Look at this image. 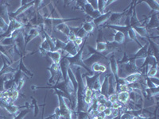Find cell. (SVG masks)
Here are the masks:
<instances>
[{"label": "cell", "mask_w": 159, "mask_h": 119, "mask_svg": "<svg viewBox=\"0 0 159 119\" xmlns=\"http://www.w3.org/2000/svg\"><path fill=\"white\" fill-rule=\"evenodd\" d=\"M100 76V73H96V75H93L92 76H85V86L86 87H89V88L92 89V85L93 83L96 82V79Z\"/></svg>", "instance_id": "obj_16"}, {"label": "cell", "mask_w": 159, "mask_h": 119, "mask_svg": "<svg viewBox=\"0 0 159 119\" xmlns=\"http://www.w3.org/2000/svg\"><path fill=\"white\" fill-rule=\"evenodd\" d=\"M107 91H108V76H106L104 79H103V83H101V87H100V90H99V94L103 95L107 99L108 98Z\"/></svg>", "instance_id": "obj_18"}, {"label": "cell", "mask_w": 159, "mask_h": 119, "mask_svg": "<svg viewBox=\"0 0 159 119\" xmlns=\"http://www.w3.org/2000/svg\"><path fill=\"white\" fill-rule=\"evenodd\" d=\"M87 2L92 6L93 9L97 10V1H92V0H90V1H87Z\"/></svg>", "instance_id": "obj_44"}, {"label": "cell", "mask_w": 159, "mask_h": 119, "mask_svg": "<svg viewBox=\"0 0 159 119\" xmlns=\"http://www.w3.org/2000/svg\"><path fill=\"white\" fill-rule=\"evenodd\" d=\"M81 27L82 29L89 34V33H91L93 31V29H94L95 28V25H93L92 22H85L84 23L81 25Z\"/></svg>", "instance_id": "obj_27"}, {"label": "cell", "mask_w": 159, "mask_h": 119, "mask_svg": "<svg viewBox=\"0 0 159 119\" xmlns=\"http://www.w3.org/2000/svg\"><path fill=\"white\" fill-rule=\"evenodd\" d=\"M110 64H111V69L112 75L115 76L116 79H118V71H119V66H118V63L116 61V60L115 59V56H112L110 58Z\"/></svg>", "instance_id": "obj_20"}, {"label": "cell", "mask_w": 159, "mask_h": 119, "mask_svg": "<svg viewBox=\"0 0 159 119\" xmlns=\"http://www.w3.org/2000/svg\"><path fill=\"white\" fill-rule=\"evenodd\" d=\"M106 49H107V44H106V42H101L96 43V46L95 50L97 52H99V53H102L103 52L106 51Z\"/></svg>", "instance_id": "obj_31"}, {"label": "cell", "mask_w": 159, "mask_h": 119, "mask_svg": "<svg viewBox=\"0 0 159 119\" xmlns=\"http://www.w3.org/2000/svg\"><path fill=\"white\" fill-rule=\"evenodd\" d=\"M142 76L141 73H133V74L128 75V76H125L124 78H123V80L125 81V83L127 84H131V83H134L139 79V77Z\"/></svg>", "instance_id": "obj_17"}, {"label": "cell", "mask_w": 159, "mask_h": 119, "mask_svg": "<svg viewBox=\"0 0 159 119\" xmlns=\"http://www.w3.org/2000/svg\"><path fill=\"white\" fill-rule=\"evenodd\" d=\"M38 36H39V29H37V28H32V29H30L28 34L25 35V49L28 44Z\"/></svg>", "instance_id": "obj_13"}, {"label": "cell", "mask_w": 159, "mask_h": 119, "mask_svg": "<svg viewBox=\"0 0 159 119\" xmlns=\"http://www.w3.org/2000/svg\"><path fill=\"white\" fill-rule=\"evenodd\" d=\"M106 70H107V68H106L104 65H99V73H103V72H106Z\"/></svg>", "instance_id": "obj_45"}, {"label": "cell", "mask_w": 159, "mask_h": 119, "mask_svg": "<svg viewBox=\"0 0 159 119\" xmlns=\"http://www.w3.org/2000/svg\"><path fill=\"white\" fill-rule=\"evenodd\" d=\"M103 42V33L101 29H99V33H98L97 39H96V43H97V42Z\"/></svg>", "instance_id": "obj_40"}, {"label": "cell", "mask_w": 159, "mask_h": 119, "mask_svg": "<svg viewBox=\"0 0 159 119\" xmlns=\"http://www.w3.org/2000/svg\"><path fill=\"white\" fill-rule=\"evenodd\" d=\"M77 119H91V117L86 111H80L77 112Z\"/></svg>", "instance_id": "obj_34"}, {"label": "cell", "mask_w": 159, "mask_h": 119, "mask_svg": "<svg viewBox=\"0 0 159 119\" xmlns=\"http://www.w3.org/2000/svg\"><path fill=\"white\" fill-rule=\"evenodd\" d=\"M30 112V109L29 108H26L25 110H22V111H20L19 114L16 116L14 119H23L25 116L27 115L28 113Z\"/></svg>", "instance_id": "obj_33"}, {"label": "cell", "mask_w": 159, "mask_h": 119, "mask_svg": "<svg viewBox=\"0 0 159 119\" xmlns=\"http://www.w3.org/2000/svg\"><path fill=\"white\" fill-rule=\"evenodd\" d=\"M76 37H80V38H85L86 37H88V33L82 29V27L80 26V28L79 29V30L76 32Z\"/></svg>", "instance_id": "obj_35"}, {"label": "cell", "mask_w": 159, "mask_h": 119, "mask_svg": "<svg viewBox=\"0 0 159 119\" xmlns=\"http://www.w3.org/2000/svg\"><path fill=\"white\" fill-rule=\"evenodd\" d=\"M52 39H53V42H54L55 44V50H63L66 42H63V41H61L59 39H57L55 37H52Z\"/></svg>", "instance_id": "obj_29"}, {"label": "cell", "mask_w": 159, "mask_h": 119, "mask_svg": "<svg viewBox=\"0 0 159 119\" xmlns=\"http://www.w3.org/2000/svg\"><path fill=\"white\" fill-rule=\"evenodd\" d=\"M103 58H106V56H105L104 55L102 54V53L96 52V53L92 54V56L89 58L84 60V64L86 65L87 67L89 68V66H92L93 64L99 63V60L103 59Z\"/></svg>", "instance_id": "obj_7"}, {"label": "cell", "mask_w": 159, "mask_h": 119, "mask_svg": "<svg viewBox=\"0 0 159 119\" xmlns=\"http://www.w3.org/2000/svg\"><path fill=\"white\" fill-rule=\"evenodd\" d=\"M129 101V92L127 91H120L117 93V102L126 104Z\"/></svg>", "instance_id": "obj_21"}, {"label": "cell", "mask_w": 159, "mask_h": 119, "mask_svg": "<svg viewBox=\"0 0 159 119\" xmlns=\"http://www.w3.org/2000/svg\"><path fill=\"white\" fill-rule=\"evenodd\" d=\"M93 90L92 89L89 88V87H85L84 89V96H88V97H92L93 95Z\"/></svg>", "instance_id": "obj_38"}, {"label": "cell", "mask_w": 159, "mask_h": 119, "mask_svg": "<svg viewBox=\"0 0 159 119\" xmlns=\"http://www.w3.org/2000/svg\"><path fill=\"white\" fill-rule=\"evenodd\" d=\"M89 38V37H85V41H84V44L83 45L81 48H80L79 52L76 53L75 56H65V57L66 58L68 61H69V65H70V68H72V67H74V66H80V67H83L84 68H85L88 72L90 73V76H93V72L89 68V67H87L86 65L84 64L83 60V52H84V45H86V41Z\"/></svg>", "instance_id": "obj_1"}, {"label": "cell", "mask_w": 159, "mask_h": 119, "mask_svg": "<svg viewBox=\"0 0 159 119\" xmlns=\"http://www.w3.org/2000/svg\"><path fill=\"white\" fill-rule=\"evenodd\" d=\"M61 119H64V118H61Z\"/></svg>", "instance_id": "obj_47"}, {"label": "cell", "mask_w": 159, "mask_h": 119, "mask_svg": "<svg viewBox=\"0 0 159 119\" xmlns=\"http://www.w3.org/2000/svg\"><path fill=\"white\" fill-rule=\"evenodd\" d=\"M99 65H100V64L99 63L93 64L91 66V67H92V72H96V73H99Z\"/></svg>", "instance_id": "obj_39"}, {"label": "cell", "mask_w": 159, "mask_h": 119, "mask_svg": "<svg viewBox=\"0 0 159 119\" xmlns=\"http://www.w3.org/2000/svg\"><path fill=\"white\" fill-rule=\"evenodd\" d=\"M55 28H56V29H57V31H59V32L62 33L63 34H65L67 37L70 35L71 33H72L71 32L70 27H69V25H68L66 23L60 24V25H57Z\"/></svg>", "instance_id": "obj_19"}, {"label": "cell", "mask_w": 159, "mask_h": 119, "mask_svg": "<svg viewBox=\"0 0 159 119\" xmlns=\"http://www.w3.org/2000/svg\"><path fill=\"white\" fill-rule=\"evenodd\" d=\"M0 107L5 109L10 114H15L19 110V107L14 106L13 104H9L7 102L3 100V99H0Z\"/></svg>", "instance_id": "obj_10"}, {"label": "cell", "mask_w": 159, "mask_h": 119, "mask_svg": "<svg viewBox=\"0 0 159 119\" xmlns=\"http://www.w3.org/2000/svg\"><path fill=\"white\" fill-rule=\"evenodd\" d=\"M144 2L147 3L150 9L154 12H158L159 11V7H158V2L157 1H153V0H145L143 1Z\"/></svg>", "instance_id": "obj_28"}, {"label": "cell", "mask_w": 159, "mask_h": 119, "mask_svg": "<svg viewBox=\"0 0 159 119\" xmlns=\"http://www.w3.org/2000/svg\"><path fill=\"white\" fill-rule=\"evenodd\" d=\"M0 18H2L7 24L9 23V12L7 10V5H6V4L0 5Z\"/></svg>", "instance_id": "obj_15"}, {"label": "cell", "mask_w": 159, "mask_h": 119, "mask_svg": "<svg viewBox=\"0 0 159 119\" xmlns=\"http://www.w3.org/2000/svg\"><path fill=\"white\" fill-rule=\"evenodd\" d=\"M105 109H106V107H105L104 105L98 104L97 109H96V111H97L98 113H102V112L104 111Z\"/></svg>", "instance_id": "obj_42"}, {"label": "cell", "mask_w": 159, "mask_h": 119, "mask_svg": "<svg viewBox=\"0 0 159 119\" xmlns=\"http://www.w3.org/2000/svg\"><path fill=\"white\" fill-rule=\"evenodd\" d=\"M106 2H107V1H104V0H99V1H97V10L101 15H103V14L107 12V11H105Z\"/></svg>", "instance_id": "obj_30"}, {"label": "cell", "mask_w": 159, "mask_h": 119, "mask_svg": "<svg viewBox=\"0 0 159 119\" xmlns=\"http://www.w3.org/2000/svg\"><path fill=\"white\" fill-rule=\"evenodd\" d=\"M31 99H32V105L34 106V116L36 117L38 115V102H37L36 99H34V97H31Z\"/></svg>", "instance_id": "obj_37"}, {"label": "cell", "mask_w": 159, "mask_h": 119, "mask_svg": "<svg viewBox=\"0 0 159 119\" xmlns=\"http://www.w3.org/2000/svg\"><path fill=\"white\" fill-rule=\"evenodd\" d=\"M112 111H113V110L111 108H106L103 111V114H105L106 117H110L112 115Z\"/></svg>", "instance_id": "obj_41"}, {"label": "cell", "mask_w": 159, "mask_h": 119, "mask_svg": "<svg viewBox=\"0 0 159 119\" xmlns=\"http://www.w3.org/2000/svg\"><path fill=\"white\" fill-rule=\"evenodd\" d=\"M75 43V45H76V46H78L79 47L80 45H81L82 43H83V39L80 37H76V38H75L74 42H73Z\"/></svg>", "instance_id": "obj_43"}, {"label": "cell", "mask_w": 159, "mask_h": 119, "mask_svg": "<svg viewBox=\"0 0 159 119\" xmlns=\"http://www.w3.org/2000/svg\"><path fill=\"white\" fill-rule=\"evenodd\" d=\"M135 31L136 34H139L142 37H148V31L146 29L145 25H140V26H135V27L132 28Z\"/></svg>", "instance_id": "obj_22"}, {"label": "cell", "mask_w": 159, "mask_h": 119, "mask_svg": "<svg viewBox=\"0 0 159 119\" xmlns=\"http://www.w3.org/2000/svg\"><path fill=\"white\" fill-rule=\"evenodd\" d=\"M8 27V24L2 19V18H0V29L2 31H3V33L5 32Z\"/></svg>", "instance_id": "obj_36"}, {"label": "cell", "mask_w": 159, "mask_h": 119, "mask_svg": "<svg viewBox=\"0 0 159 119\" xmlns=\"http://www.w3.org/2000/svg\"><path fill=\"white\" fill-rule=\"evenodd\" d=\"M21 3H22L21 7L16 11H15L14 13H9L10 18L17 19V17H18L19 15H22V14H23L25 11H27L31 7L34 6L35 1H21Z\"/></svg>", "instance_id": "obj_4"}, {"label": "cell", "mask_w": 159, "mask_h": 119, "mask_svg": "<svg viewBox=\"0 0 159 119\" xmlns=\"http://www.w3.org/2000/svg\"><path fill=\"white\" fill-rule=\"evenodd\" d=\"M7 79V75H4V76H0V93H2V92L5 91L4 85H5V82Z\"/></svg>", "instance_id": "obj_32"}, {"label": "cell", "mask_w": 159, "mask_h": 119, "mask_svg": "<svg viewBox=\"0 0 159 119\" xmlns=\"http://www.w3.org/2000/svg\"><path fill=\"white\" fill-rule=\"evenodd\" d=\"M83 11L87 14L88 16L90 17L92 19L97 18L98 17H99L101 15V14L98 11V10L93 9L92 6H91L88 2H86V3H85L84 7L83 8Z\"/></svg>", "instance_id": "obj_9"}, {"label": "cell", "mask_w": 159, "mask_h": 119, "mask_svg": "<svg viewBox=\"0 0 159 119\" xmlns=\"http://www.w3.org/2000/svg\"><path fill=\"white\" fill-rule=\"evenodd\" d=\"M0 57L2 58V62H3V66L0 70V76L13 73V72H16L18 70V68H13L12 67H11V64L8 63V59L6 58L3 55L0 54Z\"/></svg>", "instance_id": "obj_5"}, {"label": "cell", "mask_w": 159, "mask_h": 119, "mask_svg": "<svg viewBox=\"0 0 159 119\" xmlns=\"http://www.w3.org/2000/svg\"><path fill=\"white\" fill-rule=\"evenodd\" d=\"M0 118H5V117H3V116L0 115Z\"/></svg>", "instance_id": "obj_46"}, {"label": "cell", "mask_w": 159, "mask_h": 119, "mask_svg": "<svg viewBox=\"0 0 159 119\" xmlns=\"http://www.w3.org/2000/svg\"><path fill=\"white\" fill-rule=\"evenodd\" d=\"M46 55L49 56V57L52 60V64H59L61 60V52L59 51H53V52H46Z\"/></svg>", "instance_id": "obj_14"}, {"label": "cell", "mask_w": 159, "mask_h": 119, "mask_svg": "<svg viewBox=\"0 0 159 119\" xmlns=\"http://www.w3.org/2000/svg\"><path fill=\"white\" fill-rule=\"evenodd\" d=\"M149 46V42H147L144 45H143L139 50L137 51L135 54L134 55L133 57H131L133 60L138 59V58H143L146 59L147 57V49H148Z\"/></svg>", "instance_id": "obj_12"}, {"label": "cell", "mask_w": 159, "mask_h": 119, "mask_svg": "<svg viewBox=\"0 0 159 119\" xmlns=\"http://www.w3.org/2000/svg\"><path fill=\"white\" fill-rule=\"evenodd\" d=\"M111 11H108V12H106L103 15H101L99 17H98L97 18H95V19L92 20V23L95 26H99L100 25H103V23L107 22V20L110 18L111 15Z\"/></svg>", "instance_id": "obj_11"}, {"label": "cell", "mask_w": 159, "mask_h": 119, "mask_svg": "<svg viewBox=\"0 0 159 119\" xmlns=\"http://www.w3.org/2000/svg\"><path fill=\"white\" fill-rule=\"evenodd\" d=\"M125 41V34L123 33L119 32V31H116V33L114 35V39H113V42H116V43L121 45Z\"/></svg>", "instance_id": "obj_24"}, {"label": "cell", "mask_w": 159, "mask_h": 119, "mask_svg": "<svg viewBox=\"0 0 159 119\" xmlns=\"http://www.w3.org/2000/svg\"><path fill=\"white\" fill-rule=\"evenodd\" d=\"M22 27H23V24L22 22L18 21L17 19H15V18H10L7 29L4 33H0V40L2 39V38L9 37L11 36L14 31L22 29Z\"/></svg>", "instance_id": "obj_3"}, {"label": "cell", "mask_w": 159, "mask_h": 119, "mask_svg": "<svg viewBox=\"0 0 159 119\" xmlns=\"http://www.w3.org/2000/svg\"><path fill=\"white\" fill-rule=\"evenodd\" d=\"M127 34L128 35L129 38H130V40H132V41H134V42H135L136 43L138 44L139 45H140V48L143 46V45L140 44V42H139V41L138 40V37H137V34H136L135 31L134 30V29H132V28H130V29H129V30L127 31Z\"/></svg>", "instance_id": "obj_26"}, {"label": "cell", "mask_w": 159, "mask_h": 119, "mask_svg": "<svg viewBox=\"0 0 159 119\" xmlns=\"http://www.w3.org/2000/svg\"><path fill=\"white\" fill-rule=\"evenodd\" d=\"M15 40L13 37H9L2 38L0 40V45L3 46H13L15 45Z\"/></svg>", "instance_id": "obj_25"}, {"label": "cell", "mask_w": 159, "mask_h": 119, "mask_svg": "<svg viewBox=\"0 0 159 119\" xmlns=\"http://www.w3.org/2000/svg\"><path fill=\"white\" fill-rule=\"evenodd\" d=\"M18 70H20L22 72L25 73V75H28L30 77H32L34 76L32 72L27 68L25 67V64L23 63V56H21V58H20V62H19V65H18Z\"/></svg>", "instance_id": "obj_23"}, {"label": "cell", "mask_w": 159, "mask_h": 119, "mask_svg": "<svg viewBox=\"0 0 159 119\" xmlns=\"http://www.w3.org/2000/svg\"><path fill=\"white\" fill-rule=\"evenodd\" d=\"M79 49L80 48L75 45L74 42L68 41L66 42V44H65V48H64V49L62 51H65L69 54V56H73L79 52Z\"/></svg>", "instance_id": "obj_8"}, {"label": "cell", "mask_w": 159, "mask_h": 119, "mask_svg": "<svg viewBox=\"0 0 159 119\" xmlns=\"http://www.w3.org/2000/svg\"><path fill=\"white\" fill-rule=\"evenodd\" d=\"M159 25V20H158V12H153V15L149 19V22H147V25H145L147 31L152 29H157Z\"/></svg>", "instance_id": "obj_6"}, {"label": "cell", "mask_w": 159, "mask_h": 119, "mask_svg": "<svg viewBox=\"0 0 159 119\" xmlns=\"http://www.w3.org/2000/svg\"><path fill=\"white\" fill-rule=\"evenodd\" d=\"M125 21H126V11H123V12H112L110 18L107 20L106 25L125 26Z\"/></svg>", "instance_id": "obj_2"}]
</instances>
